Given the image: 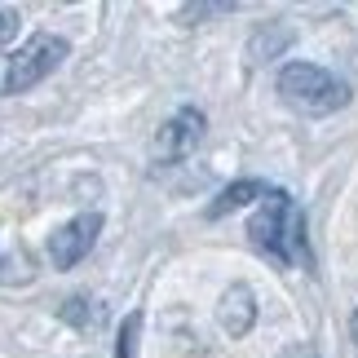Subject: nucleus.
<instances>
[{
	"label": "nucleus",
	"mask_w": 358,
	"mask_h": 358,
	"mask_svg": "<svg viewBox=\"0 0 358 358\" xmlns=\"http://www.w3.org/2000/svg\"><path fill=\"white\" fill-rule=\"evenodd\" d=\"M98 230H102V213H80L71 222H62L58 230L49 235V261L58 270H71L89 257V248L98 243Z\"/></svg>",
	"instance_id": "20e7f679"
},
{
	"label": "nucleus",
	"mask_w": 358,
	"mask_h": 358,
	"mask_svg": "<svg viewBox=\"0 0 358 358\" xmlns=\"http://www.w3.org/2000/svg\"><path fill=\"white\" fill-rule=\"evenodd\" d=\"M279 358H319V350H314L310 341H296V345H287Z\"/></svg>",
	"instance_id": "ddd939ff"
},
{
	"label": "nucleus",
	"mask_w": 358,
	"mask_h": 358,
	"mask_svg": "<svg viewBox=\"0 0 358 358\" xmlns=\"http://www.w3.org/2000/svg\"><path fill=\"white\" fill-rule=\"evenodd\" d=\"M248 235L266 257H274L279 266H292V261H306V217L292 203L287 190H270L266 199L257 203L252 222H248Z\"/></svg>",
	"instance_id": "f257e3e1"
},
{
	"label": "nucleus",
	"mask_w": 358,
	"mask_h": 358,
	"mask_svg": "<svg viewBox=\"0 0 358 358\" xmlns=\"http://www.w3.org/2000/svg\"><path fill=\"white\" fill-rule=\"evenodd\" d=\"M66 58V40L36 31L31 40H22L18 49L0 53V98H13V93L36 89L45 76H53Z\"/></svg>",
	"instance_id": "f03ea898"
},
{
	"label": "nucleus",
	"mask_w": 358,
	"mask_h": 358,
	"mask_svg": "<svg viewBox=\"0 0 358 358\" xmlns=\"http://www.w3.org/2000/svg\"><path fill=\"white\" fill-rule=\"evenodd\" d=\"M279 98L301 115H332L350 102V89L314 62H287L279 71Z\"/></svg>",
	"instance_id": "7ed1b4c3"
},
{
	"label": "nucleus",
	"mask_w": 358,
	"mask_h": 358,
	"mask_svg": "<svg viewBox=\"0 0 358 358\" xmlns=\"http://www.w3.org/2000/svg\"><path fill=\"white\" fill-rule=\"evenodd\" d=\"M203 111L199 106H182V111H173L164 120V129L155 133V155L159 159H186L190 150L203 142Z\"/></svg>",
	"instance_id": "39448f33"
},
{
	"label": "nucleus",
	"mask_w": 358,
	"mask_h": 358,
	"mask_svg": "<svg viewBox=\"0 0 358 358\" xmlns=\"http://www.w3.org/2000/svg\"><path fill=\"white\" fill-rule=\"evenodd\" d=\"M270 190L261 186V182H252V177H243V182H235V186H226L222 195H217L213 203H208V217H226V213H235V208H243V203H252V199H266Z\"/></svg>",
	"instance_id": "6e6552de"
},
{
	"label": "nucleus",
	"mask_w": 358,
	"mask_h": 358,
	"mask_svg": "<svg viewBox=\"0 0 358 358\" xmlns=\"http://www.w3.org/2000/svg\"><path fill=\"white\" fill-rule=\"evenodd\" d=\"M62 319L76 327V332H102L106 327V310L98 301H85V296H71L62 301Z\"/></svg>",
	"instance_id": "1a4fd4ad"
},
{
	"label": "nucleus",
	"mask_w": 358,
	"mask_h": 358,
	"mask_svg": "<svg viewBox=\"0 0 358 358\" xmlns=\"http://www.w3.org/2000/svg\"><path fill=\"white\" fill-rule=\"evenodd\" d=\"M217 323H222V332L230 341H239L252 332V323H257V296H252V287L248 283H230L222 301H217Z\"/></svg>",
	"instance_id": "423d86ee"
},
{
	"label": "nucleus",
	"mask_w": 358,
	"mask_h": 358,
	"mask_svg": "<svg viewBox=\"0 0 358 358\" xmlns=\"http://www.w3.org/2000/svg\"><path fill=\"white\" fill-rule=\"evenodd\" d=\"M13 31H18V13H13V9H0V45L13 40Z\"/></svg>",
	"instance_id": "9b49d317"
},
{
	"label": "nucleus",
	"mask_w": 358,
	"mask_h": 358,
	"mask_svg": "<svg viewBox=\"0 0 358 358\" xmlns=\"http://www.w3.org/2000/svg\"><path fill=\"white\" fill-rule=\"evenodd\" d=\"M296 40V31L287 27L283 18H274V22H261L252 36H248V58L252 62H270V58H279V53L287 49Z\"/></svg>",
	"instance_id": "0eeeda50"
},
{
	"label": "nucleus",
	"mask_w": 358,
	"mask_h": 358,
	"mask_svg": "<svg viewBox=\"0 0 358 358\" xmlns=\"http://www.w3.org/2000/svg\"><path fill=\"white\" fill-rule=\"evenodd\" d=\"M230 5H186L182 18H208V13H226Z\"/></svg>",
	"instance_id": "f8f14e48"
},
{
	"label": "nucleus",
	"mask_w": 358,
	"mask_h": 358,
	"mask_svg": "<svg viewBox=\"0 0 358 358\" xmlns=\"http://www.w3.org/2000/svg\"><path fill=\"white\" fill-rule=\"evenodd\" d=\"M137 341H142V314L133 310L115 336V358H137Z\"/></svg>",
	"instance_id": "9d476101"
},
{
	"label": "nucleus",
	"mask_w": 358,
	"mask_h": 358,
	"mask_svg": "<svg viewBox=\"0 0 358 358\" xmlns=\"http://www.w3.org/2000/svg\"><path fill=\"white\" fill-rule=\"evenodd\" d=\"M350 336H354V350H358V310H354V319H350Z\"/></svg>",
	"instance_id": "4468645a"
}]
</instances>
